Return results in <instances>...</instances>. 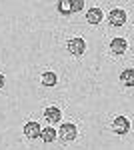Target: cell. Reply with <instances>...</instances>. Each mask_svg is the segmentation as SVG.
<instances>
[{
  "label": "cell",
  "mask_w": 134,
  "mask_h": 150,
  "mask_svg": "<svg viewBox=\"0 0 134 150\" xmlns=\"http://www.w3.org/2000/svg\"><path fill=\"white\" fill-rule=\"evenodd\" d=\"M84 50H86V44H84L82 38H70V40H68V52H70V54L82 56Z\"/></svg>",
  "instance_id": "obj_2"
},
{
  "label": "cell",
  "mask_w": 134,
  "mask_h": 150,
  "mask_svg": "<svg viewBox=\"0 0 134 150\" xmlns=\"http://www.w3.org/2000/svg\"><path fill=\"white\" fill-rule=\"evenodd\" d=\"M84 8V0H72V12H78Z\"/></svg>",
  "instance_id": "obj_13"
},
{
  "label": "cell",
  "mask_w": 134,
  "mask_h": 150,
  "mask_svg": "<svg viewBox=\"0 0 134 150\" xmlns=\"http://www.w3.org/2000/svg\"><path fill=\"white\" fill-rule=\"evenodd\" d=\"M86 20H88L90 24L102 22V10H100V8H90V10L86 12Z\"/></svg>",
  "instance_id": "obj_8"
},
{
  "label": "cell",
  "mask_w": 134,
  "mask_h": 150,
  "mask_svg": "<svg viewBox=\"0 0 134 150\" xmlns=\"http://www.w3.org/2000/svg\"><path fill=\"white\" fill-rule=\"evenodd\" d=\"M112 130H114L116 134H126V132L130 130V122H128V118H126V116H116L114 122H112Z\"/></svg>",
  "instance_id": "obj_3"
},
{
  "label": "cell",
  "mask_w": 134,
  "mask_h": 150,
  "mask_svg": "<svg viewBox=\"0 0 134 150\" xmlns=\"http://www.w3.org/2000/svg\"><path fill=\"white\" fill-rule=\"evenodd\" d=\"M24 134H26L28 138H38V136H40V126H38V122H28V124L24 126Z\"/></svg>",
  "instance_id": "obj_7"
},
{
  "label": "cell",
  "mask_w": 134,
  "mask_h": 150,
  "mask_svg": "<svg viewBox=\"0 0 134 150\" xmlns=\"http://www.w3.org/2000/svg\"><path fill=\"white\" fill-rule=\"evenodd\" d=\"M58 10L62 14H70L72 12V0H60L58 2Z\"/></svg>",
  "instance_id": "obj_11"
},
{
  "label": "cell",
  "mask_w": 134,
  "mask_h": 150,
  "mask_svg": "<svg viewBox=\"0 0 134 150\" xmlns=\"http://www.w3.org/2000/svg\"><path fill=\"white\" fill-rule=\"evenodd\" d=\"M56 80H58V78H56L54 72H44V74H42V84H44V86H56Z\"/></svg>",
  "instance_id": "obj_10"
},
{
  "label": "cell",
  "mask_w": 134,
  "mask_h": 150,
  "mask_svg": "<svg viewBox=\"0 0 134 150\" xmlns=\"http://www.w3.org/2000/svg\"><path fill=\"white\" fill-rule=\"evenodd\" d=\"M108 20H110V24H114V26H122V24L126 22V12L120 10V8H114V10L110 12V16H108Z\"/></svg>",
  "instance_id": "obj_5"
},
{
  "label": "cell",
  "mask_w": 134,
  "mask_h": 150,
  "mask_svg": "<svg viewBox=\"0 0 134 150\" xmlns=\"http://www.w3.org/2000/svg\"><path fill=\"white\" fill-rule=\"evenodd\" d=\"M120 80H122L124 84H128V86H132V82H134V72H132V70H124L122 74H120Z\"/></svg>",
  "instance_id": "obj_12"
},
{
  "label": "cell",
  "mask_w": 134,
  "mask_h": 150,
  "mask_svg": "<svg viewBox=\"0 0 134 150\" xmlns=\"http://www.w3.org/2000/svg\"><path fill=\"white\" fill-rule=\"evenodd\" d=\"M2 86H4V76L0 74V88H2Z\"/></svg>",
  "instance_id": "obj_14"
},
{
  "label": "cell",
  "mask_w": 134,
  "mask_h": 150,
  "mask_svg": "<svg viewBox=\"0 0 134 150\" xmlns=\"http://www.w3.org/2000/svg\"><path fill=\"white\" fill-rule=\"evenodd\" d=\"M128 50V42L126 38H114L110 42V52L112 54H124Z\"/></svg>",
  "instance_id": "obj_4"
},
{
  "label": "cell",
  "mask_w": 134,
  "mask_h": 150,
  "mask_svg": "<svg viewBox=\"0 0 134 150\" xmlns=\"http://www.w3.org/2000/svg\"><path fill=\"white\" fill-rule=\"evenodd\" d=\"M56 136H60L62 140L70 142V140H74L76 136H78V128L74 126V124H62V126H60V130L56 132Z\"/></svg>",
  "instance_id": "obj_1"
},
{
  "label": "cell",
  "mask_w": 134,
  "mask_h": 150,
  "mask_svg": "<svg viewBox=\"0 0 134 150\" xmlns=\"http://www.w3.org/2000/svg\"><path fill=\"white\" fill-rule=\"evenodd\" d=\"M44 118L48 120V122H58V120L62 118V112H60V108L50 106V108H46V110H44Z\"/></svg>",
  "instance_id": "obj_6"
},
{
  "label": "cell",
  "mask_w": 134,
  "mask_h": 150,
  "mask_svg": "<svg viewBox=\"0 0 134 150\" xmlns=\"http://www.w3.org/2000/svg\"><path fill=\"white\" fill-rule=\"evenodd\" d=\"M40 138L44 140V142H54V140H56V130H54V128L40 130Z\"/></svg>",
  "instance_id": "obj_9"
}]
</instances>
